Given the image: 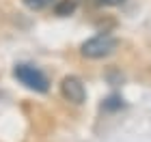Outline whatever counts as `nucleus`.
Here are the masks:
<instances>
[{"label": "nucleus", "mask_w": 151, "mask_h": 142, "mask_svg": "<svg viewBox=\"0 0 151 142\" xmlns=\"http://www.w3.org/2000/svg\"><path fill=\"white\" fill-rule=\"evenodd\" d=\"M116 45H119V41H116L114 37L97 35V37H93V39H88V41L82 43L80 52H82V56H86V58H106L116 50Z\"/></svg>", "instance_id": "obj_1"}, {"label": "nucleus", "mask_w": 151, "mask_h": 142, "mask_svg": "<svg viewBox=\"0 0 151 142\" xmlns=\"http://www.w3.org/2000/svg\"><path fill=\"white\" fill-rule=\"evenodd\" d=\"M73 11H76V0H60V2H56V6H54V13L60 15V17L71 15Z\"/></svg>", "instance_id": "obj_4"}, {"label": "nucleus", "mask_w": 151, "mask_h": 142, "mask_svg": "<svg viewBox=\"0 0 151 142\" xmlns=\"http://www.w3.org/2000/svg\"><path fill=\"white\" fill-rule=\"evenodd\" d=\"M60 93H63V97L67 101H71V103H82V101L86 99V88H84V84H82V80L76 78V76H67L63 80Z\"/></svg>", "instance_id": "obj_3"}, {"label": "nucleus", "mask_w": 151, "mask_h": 142, "mask_svg": "<svg viewBox=\"0 0 151 142\" xmlns=\"http://www.w3.org/2000/svg\"><path fill=\"white\" fill-rule=\"evenodd\" d=\"M52 2L54 0H24V4L32 11H41V9H45V6H50Z\"/></svg>", "instance_id": "obj_5"}, {"label": "nucleus", "mask_w": 151, "mask_h": 142, "mask_svg": "<svg viewBox=\"0 0 151 142\" xmlns=\"http://www.w3.org/2000/svg\"><path fill=\"white\" fill-rule=\"evenodd\" d=\"M13 73H15V78L26 86V88H30V91L45 93L47 86H50L45 73L41 71V69H37V67H32V65H17Z\"/></svg>", "instance_id": "obj_2"}, {"label": "nucleus", "mask_w": 151, "mask_h": 142, "mask_svg": "<svg viewBox=\"0 0 151 142\" xmlns=\"http://www.w3.org/2000/svg\"><path fill=\"white\" fill-rule=\"evenodd\" d=\"M93 4H97V6H114V4H121V2H125V0H91Z\"/></svg>", "instance_id": "obj_6"}]
</instances>
